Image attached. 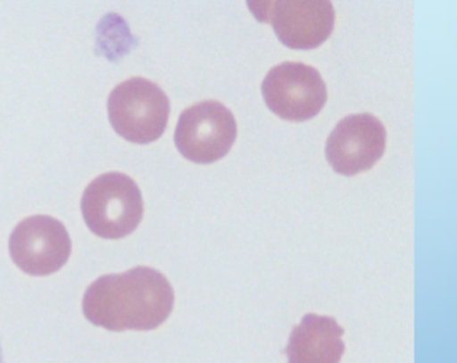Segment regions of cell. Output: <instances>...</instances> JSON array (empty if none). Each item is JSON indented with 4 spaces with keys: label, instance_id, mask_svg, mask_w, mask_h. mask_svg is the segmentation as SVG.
Segmentation results:
<instances>
[{
    "label": "cell",
    "instance_id": "obj_1",
    "mask_svg": "<svg viewBox=\"0 0 457 363\" xmlns=\"http://www.w3.org/2000/svg\"><path fill=\"white\" fill-rule=\"evenodd\" d=\"M175 292L153 268H132L122 275L93 281L83 297L84 318L106 331H153L173 310Z\"/></svg>",
    "mask_w": 457,
    "mask_h": 363
},
{
    "label": "cell",
    "instance_id": "obj_2",
    "mask_svg": "<svg viewBox=\"0 0 457 363\" xmlns=\"http://www.w3.org/2000/svg\"><path fill=\"white\" fill-rule=\"evenodd\" d=\"M81 213L95 235L119 240L130 235L143 221V194L129 175L108 171L86 187Z\"/></svg>",
    "mask_w": 457,
    "mask_h": 363
},
{
    "label": "cell",
    "instance_id": "obj_3",
    "mask_svg": "<svg viewBox=\"0 0 457 363\" xmlns=\"http://www.w3.org/2000/svg\"><path fill=\"white\" fill-rule=\"evenodd\" d=\"M106 108L113 130L134 144L158 141L170 119L167 93L145 78H130L115 86Z\"/></svg>",
    "mask_w": 457,
    "mask_h": 363
},
{
    "label": "cell",
    "instance_id": "obj_4",
    "mask_svg": "<svg viewBox=\"0 0 457 363\" xmlns=\"http://www.w3.org/2000/svg\"><path fill=\"white\" fill-rule=\"evenodd\" d=\"M250 12L270 22L279 42L293 50H312L333 33L336 12L329 0H249Z\"/></svg>",
    "mask_w": 457,
    "mask_h": 363
},
{
    "label": "cell",
    "instance_id": "obj_5",
    "mask_svg": "<svg viewBox=\"0 0 457 363\" xmlns=\"http://www.w3.org/2000/svg\"><path fill=\"white\" fill-rule=\"evenodd\" d=\"M173 139L188 161L209 165L228 154L237 139V120L223 103L199 102L180 113Z\"/></svg>",
    "mask_w": 457,
    "mask_h": 363
},
{
    "label": "cell",
    "instance_id": "obj_6",
    "mask_svg": "<svg viewBox=\"0 0 457 363\" xmlns=\"http://www.w3.org/2000/svg\"><path fill=\"white\" fill-rule=\"evenodd\" d=\"M262 98L274 115L290 122H305L322 111L328 86L312 65L283 62L264 78Z\"/></svg>",
    "mask_w": 457,
    "mask_h": 363
},
{
    "label": "cell",
    "instance_id": "obj_7",
    "mask_svg": "<svg viewBox=\"0 0 457 363\" xmlns=\"http://www.w3.org/2000/svg\"><path fill=\"white\" fill-rule=\"evenodd\" d=\"M71 251V236L62 221L45 214L22 219L9 238L11 259L29 276L57 273L67 264Z\"/></svg>",
    "mask_w": 457,
    "mask_h": 363
},
{
    "label": "cell",
    "instance_id": "obj_8",
    "mask_svg": "<svg viewBox=\"0 0 457 363\" xmlns=\"http://www.w3.org/2000/svg\"><path fill=\"white\" fill-rule=\"evenodd\" d=\"M387 134L372 113H353L337 122L326 143V158L336 173L353 177L370 170L384 156Z\"/></svg>",
    "mask_w": 457,
    "mask_h": 363
},
{
    "label": "cell",
    "instance_id": "obj_9",
    "mask_svg": "<svg viewBox=\"0 0 457 363\" xmlns=\"http://www.w3.org/2000/svg\"><path fill=\"white\" fill-rule=\"evenodd\" d=\"M345 329L329 316L307 314L291 329L283 353L288 363H339L345 353Z\"/></svg>",
    "mask_w": 457,
    "mask_h": 363
},
{
    "label": "cell",
    "instance_id": "obj_10",
    "mask_svg": "<svg viewBox=\"0 0 457 363\" xmlns=\"http://www.w3.org/2000/svg\"><path fill=\"white\" fill-rule=\"evenodd\" d=\"M0 363H5L4 362V353H2V344H0Z\"/></svg>",
    "mask_w": 457,
    "mask_h": 363
}]
</instances>
